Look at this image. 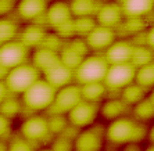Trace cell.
<instances>
[{"mask_svg":"<svg viewBox=\"0 0 154 151\" xmlns=\"http://www.w3.org/2000/svg\"><path fill=\"white\" fill-rule=\"evenodd\" d=\"M135 82L140 86H143L150 92L154 87V65L153 62L149 65H144L142 68H136V78Z\"/></svg>","mask_w":154,"mask_h":151,"instance_id":"f1b7e54d","label":"cell"},{"mask_svg":"<svg viewBox=\"0 0 154 151\" xmlns=\"http://www.w3.org/2000/svg\"><path fill=\"white\" fill-rule=\"evenodd\" d=\"M21 31V20L15 14L2 17V21H0V40H2V43L20 39Z\"/></svg>","mask_w":154,"mask_h":151,"instance_id":"7402d4cb","label":"cell"},{"mask_svg":"<svg viewBox=\"0 0 154 151\" xmlns=\"http://www.w3.org/2000/svg\"><path fill=\"white\" fill-rule=\"evenodd\" d=\"M50 32L45 24H28L22 28L21 35H20V40H22L29 49H39L43 44L45 39H46L47 33Z\"/></svg>","mask_w":154,"mask_h":151,"instance_id":"ac0fdd59","label":"cell"},{"mask_svg":"<svg viewBox=\"0 0 154 151\" xmlns=\"http://www.w3.org/2000/svg\"><path fill=\"white\" fill-rule=\"evenodd\" d=\"M49 116V126L53 136H60L69 126V121L67 115H47Z\"/></svg>","mask_w":154,"mask_h":151,"instance_id":"4dcf8cb0","label":"cell"},{"mask_svg":"<svg viewBox=\"0 0 154 151\" xmlns=\"http://www.w3.org/2000/svg\"><path fill=\"white\" fill-rule=\"evenodd\" d=\"M38 151H53V150H51V148L49 147V146H47V147H40Z\"/></svg>","mask_w":154,"mask_h":151,"instance_id":"60d3db41","label":"cell"},{"mask_svg":"<svg viewBox=\"0 0 154 151\" xmlns=\"http://www.w3.org/2000/svg\"><path fill=\"white\" fill-rule=\"evenodd\" d=\"M147 140H149V143H154V123L149 128V132H147Z\"/></svg>","mask_w":154,"mask_h":151,"instance_id":"74e56055","label":"cell"},{"mask_svg":"<svg viewBox=\"0 0 154 151\" xmlns=\"http://www.w3.org/2000/svg\"><path fill=\"white\" fill-rule=\"evenodd\" d=\"M144 151H154V143H149L144 147Z\"/></svg>","mask_w":154,"mask_h":151,"instance_id":"f35d334b","label":"cell"},{"mask_svg":"<svg viewBox=\"0 0 154 151\" xmlns=\"http://www.w3.org/2000/svg\"><path fill=\"white\" fill-rule=\"evenodd\" d=\"M106 141V128L94 123L79 130L74 140V148L75 151H101Z\"/></svg>","mask_w":154,"mask_h":151,"instance_id":"9c48e42d","label":"cell"},{"mask_svg":"<svg viewBox=\"0 0 154 151\" xmlns=\"http://www.w3.org/2000/svg\"><path fill=\"white\" fill-rule=\"evenodd\" d=\"M43 78L50 83L54 89L58 90L64 86H68L71 83H75V71L60 62L51 69H49L47 72H45Z\"/></svg>","mask_w":154,"mask_h":151,"instance_id":"e0dca14e","label":"cell"},{"mask_svg":"<svg viewBox=\"0 0 154 151\" xmlns=\"http://www.w3.org/2000/svg\"><path fill=\"white\" fill-rule=\"evenodd\" d=\"M50 3L51 0H20L14 14L21 20V22L45 24V17Z\"/></svg>","mask_w":154,"mask_h":151,"instance_id":"30bf717a","label":"cell"},{"mask_svg":"<svg viewBox=\"0 0 154 151\" xmlns=\"http://www.w3.org/2000/svg\"><path fill=\"white\" fill-rule=\"evenodd\" d=\"M149 97H150V100L153 101V104H154V87L150 90V92H149Z\"/></svg>","mask_w":154,"mask_h":151,"instance_id":"ab89813d","label":"cell"},{"mask_svg":"<svg viewBox=\"0 0 154 151\" xmlns=\"http://www.w3.org/2000/svg\"><path fill=\"white\" fill-rule=\"evenodd\" d=\"M125 17L146 18L154 11V0H119Z\"/></svg>","mask_w":154,"mask_h":151,"instance_id":"ffe728a7","label":"cell"},{"mask_svg":"<svg viewBox=\"0 0 154 151\" xmlns=\"http://www.w3.org/2000/svg\"><path fill=\"white\" fill-rule=\"evenodd\" d=\"M147 96H149V90L144 89V87L140 86V85H137L136 82L131 83L129 86L124 87V89L121 90V98L125 101L128 105H131V107L136 105L137 103H140V101L143 100V98H146Z\"/></svg>","mask_w":154,"mask_h":151,"instance_id":"cb8c5ba5","label":"cell"},{"mask_svg":"<svg viewBox=\"0 0 154 151\" xmlns=\"http://www.w3.org/2000/svg\"><path fill=\"white\" fill-rule=\"evenodd\" d=\"M103 2H119V0H103Z\"/></svg>","mask_w":154,"mask_h":151,"instance_id":"b9f144b4","label":"cell"},{"mask_svg":"<svg viewBox=\"0 0 154 151\" xmlns=\"http://www.w3.org/2000/svg\"><path fill=\"white\" fill-rule=\"evenodd\" d=\"M108 67L110 64L103 53H90L83 58V61L75 69V83L88 85V83L104 82Z\"/></svg>","mask_w":154,"mask_h":151,"instance_id":"3957f363","label":"cell"},{"mask_svg":"<svg viewBox=\"0 0 154 151\" xmlns=\"http://www.w3.org/2000/svg\"><path fill=\"white\" fill-rule=\"evenodd\" d=\"M144 38H146V46L154 50V24L150 25L144 32Z\"/></svg>","mask_w":154,"mask_h":151,"instance_id":"d590c367","label":"cell"},{"mask_svg":"<svg viewBox=\"0 0 154 151\" xmlns=\"http://www.w3.org/2000/svg\"><path fill=\"white\" fill-rule=\"evenodd\" d=\"M135 78H136V68L131 62L115 64L108 67L104 83L108 89V93L115 92L121 94V90L135 82Z\"/></svg>","mask_w":154,"mask_h":151,"instance_id":"ba28073f","label":"cell"},{"mask_svg":"<svg viewBox=\"0 0 154 151\" xmlns=\"http://www.w3.org/2000/svg\"><path fill=\"white\" fill-rule=\"evenodd\" d=\"M20 134L32 141L38 147L45 144H50L53 140V134L49 126V116L47 114H31L22 121L20 126Z\"/></svg>","mask_w":154,"mask_h":151,"instance_id":"277c9868","label":"cell"},{"mask_svg":"<svg viewBox=\"0 0 154 151\" xmlns=\"http://www.w3.org/2000/svg\"><path fill=\"white\" fill-rule=\"evenodd\" d=\"M83 58H85V56L81 54L78 50H75V49H74V47H72L71 44L65 40L64 46H63V49L60 50L61 64L67 65L68 68H71V69L75 71V69L79 67V64L83 61Z\"/></svg>","mask_w":154,"mask_h":151,"instance_id":"83f0119b","label":"cell"},{"mask_svg":"<svg viewBox=\"0 0 154 151\" xmlns=\"http://www.w3.org/2000/svg\"><path fill=\"white\" fill-rule=\"evenodd\" d=\"M81 85L71 83L57 90L51 107L47 110V115H68L69 112L82 101Z\"/></svg>","mask_w":154,"mask_h":151,"instance_id":"8992f818","label":"cell"},{"mask_svg":"<svg viewBox=\"0 0 154 151\" xmlns=\"http://www.w3.org/2000/svg\"><path fill=\"white\" fill-rule=\"evenodd\" d=\"M103 0H69L74 18H96Z\"/></svg>","mask_w":154,"mask_h":151,"instance_id":"44dd1931","label":"cell"},{"mask_svg":"<svg viewBox=\"0 0 154 151\" xmlns=\"http://www.w3.org/2000/svg\"><path fill=\"white\" fill-rule=\"evenodd\" d=\"M154 61V50L146 44H135L131 57V64L135 68H142Z\"/></svg>","mask_w":154,"mask_h":151,"instance_id":"484cf974","label":"cell"},{"mask_svg":"<svg viewBox=\"0 0 154 151\" xmlns=\"http://www.w3.org/2000/svg\"><path fill=\"white\" fill-rule=\"evenodd\" d=\"M124 20H125V14L118 2H104L96 15L97 25L107 26L115 31L122 25Z\"/></svg>","mask_w":154,"mask_h":151,"instance_id":"4fadbf2b","label":"cell"},{"mask_svg":"<svg viewBox=\"0 0 154 151\" xmlns=\"http://www.w3.org/2000/svg\"><path fill=\"white\" fill-rule=\"evenodd\" d=\"M99 115H100V104L82 100L67 116L69 125L75 126L76 129H85L94 125Z\"/></svg>","mask_w":154,"mask_h":151,"instance_id":"8fae6325","label":"cell"},{"mask_svg":"<svg viewBox=\"0 0 154 151\" xmlns=\"http://www.w3.org/2000/svg\"><path fill=\"white\" fill-rule=\"evenodd\" d=\"M117 39H118V33L115 29L101 25H96L85 36L86 43L92 53H104Z\"/></svg>","mask_w":154,"mask_h":151,"instance_id":"7c38bea8","label":"cell"},{"mask_svg":"<svg viewBox=\"0 0 154 151\" xmlns=\"http://www.w3.org/2000/svg\"><path fill=\"white\" fill-rule=\"evenodd\" d=\"M11 122L13 119H8L6 116H2V140H10L11 137L14 136L13 134V129H11Z\"/></svg>","mask_w":154,"mask_h":151,"instance_id":"e575fe53","label":"cell"},{"mask_svg":"<svg viewBox=\"0 0 154 151\" xmlns=\"http://www.w3.org/2000/svg\"><path fill=\"white\" fill-rule=\"evenodd\" d=\"M51 2H60V0H51Z\"/></svg>","mask_w":154,"mask_h":151,"instance_id":"7bdbcfd3","label":"cell"},{"mask_svg":"<svg viewBox=\"0 0 154 151\" xmlns=\"http://www.w3.org/2000/svg\"><path fill=\"white\" fill-rule=\"evenodd\" d=\"M49 147L53 151H75V148H74V139H71L68 136H64V134L54 136L53 140L49 144Z\"/></svg>","mask_w":154,"mask_h":151,"instance_id":"d6a6232c","label":"cell"},{"mask_svg":"<svg viewBox=\"0 0 154 151\" xmlns=\"http://www.w3.org/2000/svg\"><path fill=\"white\" fill-rule=\"evenodd\" d=\"M147 132L149 128L146 123L139 122L132 115H126L108 122L106 126V139L112 146L124 147L131 143H142L147 139Z\"/></svg>","mask_w":154,"mask_h":151,"instance_id":"6da1fadb","label":"cell"},{"mask_svg":"<svg viewBox=\"0 0 154 151\" xmlns=\"http://www.w3.org/2000/svg\"><path fill=\"white\" fill-rule=\"evenodd\" d=\"M56 93H57V89H54L45 78L39 79L21 96L24 108H25L24 111H29V115L40 114V112L46 114L47 110L53 104Z\"/></svg>","mask_w":154,"mask_h":151,"instance_id":"7a4b0ae2","label":"cell"},{"mask_svg":"<svg viewBox=\"0 0 154 151\" xmlns=\"http://www.w3.org/2000/svg\"><path fill=\"white\" fill-rule=\"evenodd\" d=\"M74 24H75V33L79 38H85L97 25L96 18H74Z\"/></svg>","mask_w":154,"mask_h":151,"instance_id":"1f68e13d","label":"cell"},{"mask_svg":"<svg viewBox=\"0 0 154 151\" xmlns=\"http://www.w3.org/2000/svg\"><path fill=\"white\" fill-rule=\"evenodd\" d=\"M131 115L142 123H147V122H150V121H153L154 119V104H153V101L150 100V97L147 96L140 103H137L136 105H133Z\"/></svg>","mask_w":154,"mask_h":151,"instance_id":"4316f807","label":"cell"},{"mask_svg":"<svg viewBox=\"0 0 154 151\" xmlns=\"http://www.w3.org/2000/svg\"><path fill=\"white\" fill-rule=\"evenodd\" d=\"M20 0H0V6H2V17L4 15H10L15 13V8L18 6Z\"/></svg>","mask_w":154,"mask_h":151,"instance_id":"836d02e7","label":"cell"},{"mask_svg":"<svg viewBox=\"0 0 154 151\" xmlns=\"http://www.w3.org/2000/svg\"><path fill=\"white\" fill-rule=\"evenodd\" d=\"M132 107L128 105L125 101L119 97H107L100 104V115L104 119H107L108 122L115 121L122 116L131 115Z\"/></svg>","mask_w":154,"mask_h":151,"instance_id":"2e32d148","label":"cell"},{"mask_svg":"<svg viewBox=\"0 0 154 151\" xmlns=\"http://www.w3.org/2000/svg\"><path fill=\"white\" fill-rule=\"evenodd\" d=\"M133 47H135V44L132 43L131 39L118 38L103 54L110 65L126 64V62H131Z\"/></svg>","mask_w":154,"mask_h":151,"instance_id":"9a60e30c","label":"cell"},{"mask_svg":"<svg viewBox=\"0 0 154 151\" xmlns=\"http://www.w3.org/2000/svg\"><path fill=\"white\" fill-rule=\"evenodd\" d=\"M42 78V72L32 62H26V64L10 69L8 75L3 79V82L6 83V86L10 89L13 94L22 96L29 87H32Z\"/></svg>","mask_w":154,"mask_h":151,"instance_id":"5b68a950","label":"cell"},{"mask_svg":"<svg viewBox=\"0 0 154 151\" xmlns=\"http://www.w3.org/2000/svg\"><path fill=\"white\" fill-rule=\"evenodd\" d=\"M32 49H29L22 40H11L0 44V67L13 69L22 64L31 62Z\"/></svg>","mask_w":154,"mask_h":151,"instance_id":"52a82bcc","label":"cell"},{"mask_svg":"<svg viewBox=\"0 0 154 151\" xmlns=\"http://www.w3.org/2000/svg\"><path fill=\"white\" fill-rule=\"evenodd\" d=\"M39 147L21 134H14L7 140V151H38Z\"/></svg>","mask_w":154,"mask_h":151,"instance_id":"f546056e","label":"cell"},{"mask_svg":"<svg viewBox=\"0 0 154 151\" xmlns=\"http://www.w3.org/2000/svg\"><path fill=\"white\" fill-rule=\"evenodd\" d=\"M72 15L71 7H69V0H60V2H51L49 8H47L46 17H45V24L47 28L56 31L61 25L71 21Z\"/></svg>","mask_w":154,"mask_h":151,"instance_id":"5bb4252c","label":"cell"},{"mask_svg":"<svg viewBox=\"0 0 154 151\" xmlns=\"http://www.w3.org/2000/svg\"><path fill=\"white\" fill-rule=\"evenodd\" d=\"M31 62L42 72L43 75L45 72H47L49 69H51L53 67H56L57 64L61 62L60 53L50 50V49H46V47H39V49H35L32 51Z\"/></svg>","mask_w":154,"mask_h":151,"instance_id":"d6986e66","label":"cell"},{"mask_svg":"<svg viewBox=\"0 0 154 151\" xmlns=\"http://www.w3.org/2000/svg\"><path fill=\"white\" fill-rule=\"evenodd\" d=\"M81 92H82L83 100L89 103H96V104H101L108 97V89L104 82L81 85Z\"/></svg>","mask_w":154,"mask_h":151,"instance_id":"603a6c76","label":"cell"},{"mask_svg":"<svg viewBox=\"0 0 154 151\" xmlns=\"http://www.w3.org/2000/svg\"><path fill=\"white\" fill-rule=\"evenodd\" d=\"M122 151H144V147H142L140 143H131L122 147Z\"/></svg>","mask_w":154,"mask_h":151,"instance_id":"8d00e7d4","label":"cell"},{"mask_svg":"<svg viewBox=\"0 0 154 151\" xmlns=\"http://www.w3.org/2000/svg\"><path fill=\"white\" fill-rule=\"evenodd\" d=\"M2 103V116H6L8 119H14L20 116L24 112V103H22L21 96H10L8 98L0 101Z\"/></svg>","mask_w":154,"mask_h":151,"instance_id":"d4e9b609","label":"cell"}]
</instances>
